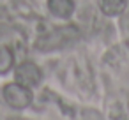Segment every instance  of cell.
I'll use <instances>...</instances> for the list:
<instances>
[{"instance_id":"6da1fadb","label":"cell","mask_w":129,"mask_h":120,"mask_svg":"<svg viewBox=\"0 0 129 120\" xmlns=\"http://www.w3.org/2000/svg\"><path fill=\"white\" fill-rule=\"evenodd\" d=\"M2 97L13 109H25L32 104L34 95L30 92V87H25L16 81V83H7L2 88Z\"/></svg>"},{"instance_id":"5b68a950","label":"cell","mask_w":129,"mask_h":120,"mask_svg":"<svg viewBox=\"0 0 129 120\" xmlns=\"http://www.w3.org/2000/svg\"><path fill=\"white\" fill-rule=\"evenodd\" d=\"M99 7L106 16H118L125 9V0H99Z\"/></svg>"},{"instance_id":"8992f818","label":"cell","mask_w":129,"mask_h":120,"mask_svg":"<svg viewBox=\"0 0 129 120\" xmlns=\"http://www.w3.org/2000/svg\"><path fill=\"white\" fill-rule=\"evenodd\" d=\"M14 65V55L9 46H0V74L7 72Z\"/></svg>"},{"instance_id":"277c9868","label":"cell","mask_w":129,"mask_h":120,"mask_svg":"<svg viewBox=\"0 0 129 120\" xmlns=\"http://www.w3.org/2000/svg\"><path fill=\"white\" fill-rule=\"evenodd\" d=\"M48 9L53 16L67 20L74 13V0H48Z\"/></svg>"},{"instance_id":"7a4b0ae2","label":"cell","mask_w":129,"mask_h":120,"mask_svg":"<svg viewBox=\"0 0 129 120\" xmlns=\"http://www.w3.org/2000/svg\"><path fill=\"white\" fill-rule=\"evenodd\" d=\"M78 35L80 34H78V30L74 27H60V28L51 30L50 34L43 35L37 41L36 48L37 50H43V51H50V50H55V48H60V46L67 44L69 41L76 39Z\"/></svg>"},{"instance_id":"3957f363","label":"cell","mask_w":129,"mask_h":120,"mask_svg":"<svg viewBox=\"0 0 129 120\" xmlns=\"http://www.w3.org/2000/svg\"><path fill=\"white\" fill-rule=\"evenodd\" d=\"M43 79V72L37 64L34 62H21L14 69V81L25 85V87H37Z\"/></svg>"}]
</instances>
